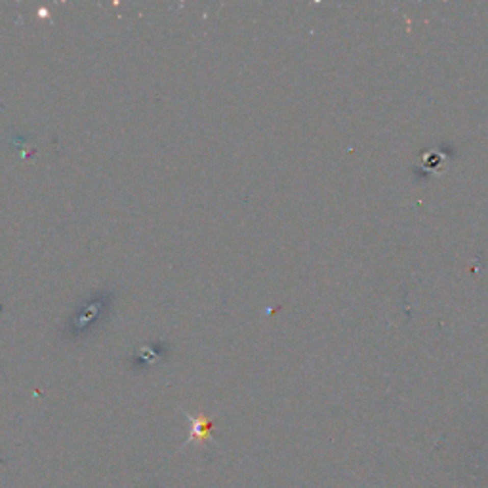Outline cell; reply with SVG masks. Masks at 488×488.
Segmentation results:
<instances>
[{
	"label": "cell",
	"instance_id": "1",
	"mask_svg": "<svg viewBox=\"0 0 488 488\" xmlns=\"http://www.w3.org/2000/svg\"><path fill=\"white\" fill-rule=\"evenodd\" d=\"M208 433H210V422H206L204 418H197V420H193L189 441H204V439L210 437Z\"/></svg>",
	"mask_w": 488,
	"mask_h": 488
}]
</instances>
